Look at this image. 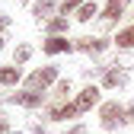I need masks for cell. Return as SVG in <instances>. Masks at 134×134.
I'll return each mask as SVG.
<instances>
[{"label": "cell", "instance_id": "1", "mask_svg": "<svg viewBox=\"0 0 134 134\" xmlns=\"http://www.w3.org/2000/svg\"><path fill=\"white\" fill-rule=\"evenodd\" d=\"M99 125H102L105 131L125 125V105L121 102H102L99 105Z\"/></svg>", "mask_w": 134, "mask_h": 134}, {"label": "cell", "instance_id": "2", "mask_svg": "<svg viewBox=\"0 0 134 134\" xmlns=\"http://www.w3.org/2000/svg\"><path fill=\"white\" fill-rule=\"evenodd\" d=\"M51 83H58V67H42V70H32L26 80V90H38L45 93Z\"/></svg>", "mask_w": 134, "mask_h": 134}, {"label": "cell", "instance_id": "3", "mask_svg": "<svg viewBox=\"0 0 134 134\" xmlns=\"http://www.w3.org/2000/svg\"><path fill=\"white\" fill-rule=\"evenodd\" d=\"M99 86H83L80 93H77V99H74V109H77V115H83V112H90L93 105H99Z\"/></svg>", "mask_w": 134, "mask_h": 134}, {"label": "cell", "instance_id": "4", "mask_svg": "<svg viewBox=\"0 0 134 134\" xmlns=\"http://www.w3.org/2000/svg\"><path fill=\"white\" fill-rule=\"evenodd\" d=\"M10 102L23 105V109H38V105L45 102V93H38V90H23V93H13Z\"/></svg>", "mask_w": 134, "mask_h": 134}, {"label": "cell", "instance_id": "5", "mask_svg": "<svg viewBox=\"0 0 134 134\" xmlns=\"http://www.w3.org/2000/svg\"><path fill=\"white\" fill-rule=\"evenodd\" d=\"M125 83H128V70H121L118 64L105 67V74H102V86L105 90H118V86H125Z\"/></svg>", "mask_w": 134, "mask_h": 134}, {"label": "cell", "instance_id": "6", "mask_svg": "<svg viewBox=\"0 0 134 134\" xmlns=\"http://www.w3.org/2000/svg\"><path fill=\"white\" fill-rule=\"evenodd\" d=\"M74 48H77V51H86V54H102L109 48V38H90L86 35V38H77Z\"/></svg>", "mask_w": 134, "mask_h": 134}, {"label": "cell", "instance_id": "7", "mask_svg": "<svg viewBox=\"0 0 134 134\" xmlns=\"http://www.w3.org/2000/svg\"><path fill=\"white\" fill-rule=\"evenodd\" d=\"M45 54H64V51H74V42H67L64 35H48V42L42 45Z\"/></svg>", "mask_w": 134, "mask_h": 134}, {"label": "cell", "instance_id": "8", "mask_svg": "<svg viewBox=\"0 0 134 134\" xmlns=\"http://www.w3.org/2000/svg\"><path fill=\"white\" fill-rule=\"evenodd\" d=\"M128 13V0H109L102 10V23H118V16Z\"/></svg>", "mask_w": 134, "mask_h": 134}, {"label": "cell", "instance_id": "9", "mask_svg": "<svg viewBox=\"0 0 134 134\" xmlns=\"http://www.w3.org/2000/svg\"><path fill=\"white\" fill-rule=\"evenodd\" d=\"M23 80V70L16 64H10V67H0V86H16V83Z\"/></svg>", "mask_w": 134, "mask_h": 134}, {"label": "cell", "instance_id": "10", "mask_svg": "<svg viewBox=\"0 0 134 134\" xmlns=\"http://www.w3.org/2000/svg\"><path fill=\"white\" fill-rule=\"evenodd\" d=\"M115 45H118L121 51H131V48H134V26H128V29H121L118 35H115Z\"/></svg>", "mask_w": 134, "mask_h": 134}, {"label": "cell", "instance_id": "11", "mask_svg": "<svg viewBox=\"0 0 134 134\" xmlns=\"http://www.w3.org/2000/svg\"><path fill=\"white\" fill-rule=\"evenodd\" d=\"M54 3H58V0H38V3L32 7V16H35L38 23L48 19V16H51V10H54Z\"/></svg>", "mask_w": 134, "mask_h": 134}, {"label": "cell", "instance_id": "12", "mask_svg": "<svg viewBox=\"0 0 134 134\" xmlns=\"http://www.w3.org/2000/svg\"><path fill=\"white\" fill-rule=\"evenodd\" d=\"M96 13H99L96 0H83V3H80V10H77V19H80V23H90Z\"/></svg>", "mask_w": 134, "mask_h": 134}, {"label": "cell", "instance_id": "13", "mask_svg": "<svg viewBox=\"0 0 134 134\" xmlns=\"http://www.w3.org/2000/svg\"><path fill=\"white\" fill-rule=\"evenodd\" d=\"M48 35H64L67 32V16H54V19H48Z\"/></svg>", "mask_w": 134, "mask_h": 134}, {"label": "cell", "instance_id": "14", "mask_svg": "<svg viewBox=\"0 0 134 134\" xmlns=\"http://www.w3.org/2000/svg\"><path fill=\"white\" fill-rule=\"evenodd\" d=\"M29 58H32V45H19V48L13 51V64H16V67H19V64H26Z\"/></svg>", "mask_w": 134, "mask_h": 134}, {"label": "cell", "instance_id": "15", "mask_svg": "<svg viewBox=\"0 0 134 134\" xmlns=\"http://www.w3.org/2000/svg\"><path fill=\"white\" fill-rule=\"evenodd\" d=\"M80 3H83V0H61L58 10H61V16H67V13H77V10H80Z\"/></svg>", "mask_w": 134, "mask_h": 134}, {"label": "cell", "instance_id": "16", "mask_svg": "<svg viewBox=\"0 0 134 134\" xmlns=\"http://www.w3.org/2000/svg\"><path fill=\"white\" fill-rule=\"evenodd\" d=\"M67 93H70V80H58L54 83V99H67Z\"/></svg>", "mask_w": 134, "mask_h": 134}, {"label": "cell", "instance_id": "17", "mask_svg": "<svg viewBox=\"0 0 134 134\" xmlns=\"http://www.w3.org/2000/svg\"><path fill=\"white\" fill-rule=\"evenodd\" d=\"M64 134H86V125H74V128H67Z\"/></svg>", "mask_w": 134, "mask_h": 134}, {"label": "cell", "instance_id": "18", "mask_svg": "<svg viewBox=\"0 0 134 134\" xmlns=\"http://www.w3.org/2000/svg\"><path fill=\"white\" fill-rule=\"evenodd\" d=\"M125 121H128V125H134V105H128V109H125Z\"/></svg>", "mask_w": 134, "mask_h": 134}, {"label": "cell", "instance_id": "19", "mask_svg": "<svg viewBox=\"0 0 134 134\" xmlns=\"http://www.w3.org/2000/svg\"><path fill=\"white\" fill-rule=\"evenodd\" d=\"M0 134H10V125H7L3 118H0Z\"/></svg>", "mask_w": 134, "mask_h": 134}, {"label": "cell", "instance_id": "20", "mask_svg": "<svg viewBox=\"0 0 134 134\" xmlns=\"http://www.w3.org/2000/svg\"><path fill=\"white\" fill-rule=\"evenodd\" d=\"M7 23H10V19H7V16H3V13H0V32H3V29H7Z\"/></svg>", "mask_w": 134, "mask_h": 134}, {"label": "cell", "instance_id": "21", "mask_svg": "<svg viewBox=\"0 0 134 134\" xmlns=\"http://www.w3.org/2000/svg\"><path fill=\"white\" fill-rule=\"evenodd\" d=\"M32 134H48V131H42V128H35V131H32Z\"/></svg>", "mask_w": 134, "mask_h": 134}, {"label": "cell", "instance_id": "22", "mask_svg": "<svg viewBox=\"0 0 134 134\" xmlns=\"http://www.w3.org/2000/svg\"><path fill=\"white\" fill-rule=\"evenodd\" d=\"M0 51H3V35H0Z\"/></svg>", "mask_w": 134, "mask_h": 134}, {"label": "cell", "instance_id": "23", "mask_svg": "<svg viewBox=\"0 0 134 134\" xmlns=\"http://www.w3.org/2000/svg\"><path fill=\"white\" fill-rule=\"evenodd\" d=\"M19 3H29V0H19Z\"/></svg>", "mask_w": 134, "mask_h": 134}, {"label": "cell", "instance_id": "24", "mask_svg": "<svg viewBox=\"0 0 134 134\" xmlns=\"http://www.w3.org/2000/svg\"><path fill=\"white\" fill-rule=\"evenodd\" d=\"M10 134H19V131H10Z\"/></svg>", "mask_w": 134, "mask_h": 134}]
</instances>
